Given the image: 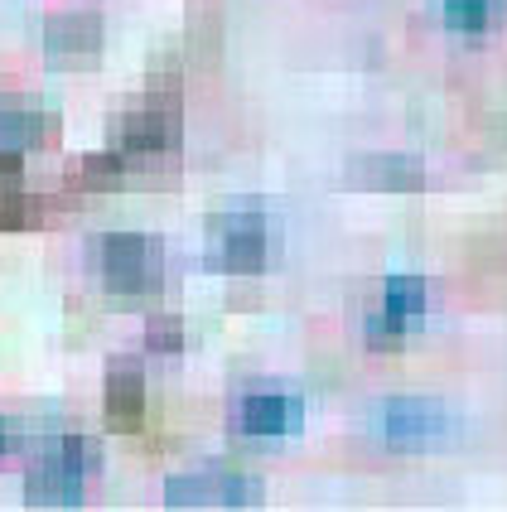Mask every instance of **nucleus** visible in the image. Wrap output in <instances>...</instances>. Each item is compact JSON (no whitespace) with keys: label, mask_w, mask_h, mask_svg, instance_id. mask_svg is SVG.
Returning a JSON list of instances; mask_svg holds the SVG:
<instances>
[{"label":"nucleus","mask_w":507,"mask_h":512,"mask_svg":"<svg viewBox=\"0 0 507 512\" xmlns=\"http://www.w3.org/2000/svg\"><path fill=\"white\" fill-rule=\"evenodd\" d=\"M87 256H92L97 281L107 285V290H116V295H150L155 285L165 281L160 242L141 237V232H112V237L92 242Z\"/></svg>","instance_id":"1"},{"label":"nucleus","mask_w":507,"mask_h":512,"mask_svg":"<svg viewBox=\"0 0 507 512\" xmlns=\"http://www.w3.org/2000/svg\"><path fill=\"white\" fill-rule=\"evenodd\" d=\"M87 484L83 440H54L25 474V498L34 508H78Z\"/></svg>","instance_id":"2"},{"label":"nucleus","mask_w":507,"mask_h":512,"mask_svg":"<svg viewBox=\"0 0 507 512\" xmlns=\"http://www.w3.org/2000/svg\"><path fill=\"white\" fill-rule=\"evenodd\" d=\"M169 508H256L261 503V479L237 474V469H198V474H174L165 484Z\"/></svg>","instance_id":"3"},{"label":"nucleus","mask_w":507,"mask_h":512,"mask_svg":"<svg viewBox=\"0 0 507 512\" xmlns=\"http://www.w3.org/2000/svg\"><path fill=\"white\" fill-rule=\"evenodd\" d=\"M208 256L232 276L261 271V261H266V218L261 213L208 218Z\"/></svg>","instance_id":"4"},{"label":"nucleus","mask_w":507,"mask_h":512,"mask_svg":"<svg viewBox=\"0 0 507 512\" xmlns=\"http://www.w3.org/2000/svg\"><path fill=\"white\" fill-rule=\"evenodd\" d=\"M445 435H450V411L430 397L387 401L382 411V440L392 450H425V445H440Z\"/></svg>","instance_id":"5"},{"label":"nucleus","mask_w":507,"mask_h":512,"mask_svg":"<svg viewBox=\"0 0 507 512\" xmlns=\"http://www.w3.org/2000/svg\"><path fill=\"white\" fill-rule=\"evenodd\" d=\"M232 421L242 435H261V440H276V435H290L305 421V406L290 392H247V397L232 406Z\"/></svg>","instance_id":"6"},{"label":"nucleus","mask_w":507,"mask_h":512,"mask_svg":"<svg viewBox=\"0 0 507 512\" xmlns=\"http://www.w3.org/2000/svg\"><path fill=\"white\" fill-rule=\"evenodd\" d=\"M44 54L49 63H87V58L102 54V20L97 15H54L44 25Z\"/></svg>","instance_id":"7"},{"label":"nucleus","mask_w":507,"mask_h":512,"mask_svg":"<svg viewBox=\"0 0 507 512\" xmlns=\"http://www.w3.org/2000/svg\"><path fill=\"white\" fill-rule=\"evenodd\" d=\"M425 314V281L421 276H392L387 295H382V314L377 324H367L372 339H401L411 324H421Z\"/></svg>","instance_id":"8"},{"label":"nucleus","mask_w":507,"mask_h":512,"mask_svg":"<svg viewBox=\"0 0 507 512\" xmlns=\"http://www.w3.org/2000/svg\"><path fill=\"white\" fill-rule=\"evenodd\" d=\"M179 145V121L169 112H136L121 126V141H116V160H155Z\"/></svg>","instance_id":"9"},{"label":"nucleus","mask_w":507,"mask_h":512,"mask_svg":"<svg viewBox=\"0 0 507 512\" xmlns=\"http://www.w3.org/2000/svg\"><path fill=\"white\" fill-rule=\"evenodd\" d=\"M348 174L358 184H372V189H387V194H411L425 184V170L416 155H358Z\"/></svg>","instance_id":"10"},{"label":"nucleus","mask_w":507,"mask_h":512,"mask_svg":"<svg viewBox=\"0 0 507 512\" xmlns=\"http://www.w3.org/2000/svg\"><path fill=\"white\" fill-rule=\"evenodd\" d=\"M107 416L116 430H136L145 416V387H141V368L131 363H116L107 377Z\"/></svg>","instance_id":"11"},{"label":"nucleus","mask_w":507,"mask_h":512,"mask_svg":"<svg viewBox=\"0 0 507 512\" xmlns=\"http://www.w3.org/2000/svg\"><path fill=\"white\" fill-rule=\"evenodd\" d=\"M440 15H445V25L454 34H488V29L503 25L507 5L503 0H445Z\"/></svg>","instance_id":"12"},{"label":"nucleus","mask_w":507,"mask_h":512,"mask_svg":"<svg viewBox=\"0 0 507 512\" xmlns=\"http://www.w3.org/2000/svg\"><path fill=\"white\" fill-rule=\"evenodd\" d=\"M44 116L39 112H0V155H25L44 141Z\"/></svg>","instance_id":"13"},{"label":"nucleus","mask_w":507,"mask_h":512,"mask_svg":"<svg viewBox=\"0 0 507 512\" xmlns=\"http://www.w3.org/2000/svg\"><path fill=\"white\" fill-rule=\"evenodd\" d=\"M150 343H155L160 353H174V348H179V324H174V319H155V324H150Z\"/></svg>","instance_id":"14"},{"label":"nucleus","mask_w":507,"mask_h":512,"mask_svg":"<svg viewBox=\"0 0 507 512\" xmlns=\"http://www.w3.org/2000/svg\"><path fill=\"white\" fill-rule=\"evenodd\" d=\"M0 450H5V421H0Z\"/></svg>","instance_id":"15"}]
</instances>
